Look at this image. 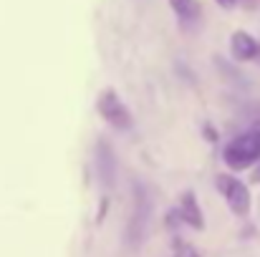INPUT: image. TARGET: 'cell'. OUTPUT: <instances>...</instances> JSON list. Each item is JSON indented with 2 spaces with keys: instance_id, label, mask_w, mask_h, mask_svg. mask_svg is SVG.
Returning <instances> with one entry per match:
<instances>
[{
  "instance_id": "cell-1",
  "label": "cell",
  "mask_w": 260,
  "mask_h": 257,
  "mask_svg": "<svg viewBox=\"0 0 260 257\" xmlns=\"http://www.w3.org/2000/svg\"><path fill=\"white\" fill-rule=\"evenodd\" d=\"M225 164L233 171H243L260 162V129H248L228 141L222 152Z\"/></svg>"
},
{
  "instance_id": "cell-2",
  "label": "cell",
  "mask_w": 260,
  "mask_h": 257,
  "mask_svg": "<svg viewBox=\"0 0 260 257\" xmlns=\"http://www.w3.org/2000/svg\"><path fill=\"white\" fill-rule=\"evenodd\" d=\"M96 111H99V116H101L106 124H111V126L119 129V131H126V129L132 126V111L126 108V103L119 98V93H116L114 88H104V91L99 93V98H96Z\"/></svg>"
},
{
  "instance_id": "cell-3",
  "label": "cell",
  "mask_w": 260,
  "mask_h": 257,
  "mask_svg": "<svg viewBox=\"0 0 260 257\" xmlns=\"http://www.w3.org/2000/svg\"><path fill=\"white\" fill-rule=\"evenodd\" d=\"M215 187L222 194V199L228 202V207L233 209V214L248 217V212H250V189L240 179H235L233 174H217Z\"/></svg>"
},
{
  "instance_id": "cell-4",
  "label": "cell",
  "mask_w": 260,
  "mask_h": 257,
  "mask_svg": "<svg viewBox=\"0 0 260 257\" xmlns=\"http://www.w3.org/2000/svg\"><path fill=\"white\" fill-rule=\"evenodd\" d=\"M147 222H149V197H147L144 187L137 184V204H134V214H132V222H129V230H126L132 247H139L144 230H147Z\"/></svg>"
},
{
  "instance_id": "cell-5",
  "label": "cell",
  "mask_w": 260,
  "mask_h": 257,
  "mask_svg": "<svg viewBox=\"0 0 260 257\" xmlns=\"http://www.w3.org/2000/svg\"><path fill=\"white\" fill-rule=\"evenodd\" d=\"M179 217H182V222L187 225V227H192V230H205V217H202V209H200V202H197V197H194V192L192 189H187V192H182V197H179Z\"/></svg>"
},
{
  "instance_id": "cell-6",
  "label": "cell",
  "mask_w": 260,
  "mask_h": 257,
  "mask_svg": "<svg viewBox=\"0 0 260 257\" xmlns=\"http://www.w3.org/2000/svg\"><path fill=\"white\" fill-rule=\"evenodd\" d=\"M230 51H233L235 61H253L258 56L260 46L248 30H235L233 38H230Z\"/></svg>"
},
{
  "instance_id": "cell-7",
  "label": "cell",
  "mask_w": 260,
  "mask_h": 257,
  "mask_svg": "<svg viewBox=\"0 0 260 257\" xmlns=\"http://www.w3.org/2000/svg\"><path fill=\"white\" fill-rule=\"evenodd\" d=\"M114 169H116L114 154H111V149L101 141V144H99V171H101V179H104L106 184H114Z\"/></svg>"
},
{
  "instance_id": "cell-8",
  "label": "cell",
  "mask_w": 260,
  "mask_h": 257,
  "mask_svg": "<svg viewBox=\"0 0 260 257\" xmlns=\"http://www.w3.org/2000/svg\"><path fill=\"white\" fill-rule=\"evenodd\" d=\"M170 5H172V10L179 15V18H184V20H192V18H197L200 15V3L197 0H170Z\"/></svg>"
},
{
  "instance_id": "cell-9",
  "label": "cell",
  "mask_w": 260,
  "mask_h": 257,
  "mask_svg": "<svg viewBox=\"0 0 260 257\" xmlns=\"http://www.w3.org/2000/svg\"><path fill=\"white\" fill-rule=\"evenodd\" d=\"M174 257H200V252L192 247V245H177V252Z\"/></svg>"
},
{
  "instance_id": "cell-10",
  "label": "cell",
  "mask_w": 260,
  "mask_h": 257,
  "mask_svg": "<svg viewBox=\"0 0 260 257\" xmlns=\"http://www.w3.org/2000/svg\"><path fill=\"white\" fill-rule=\"evenodd\" d=\"M220 8H225V10H233L235 5H238V0H215Z\"/></svg>"
},
{
  "instance_id": "cell-11",
  "label": "cell",
  "mask_w": 260,
  "mask_h": 257,
  "mask_svg": "<svg viewBox=\"0 0 260 257\" xmlns=\"http://www.w3.org/2000/svg\"><path fill=\"white\" fill-rule=\"evenodd\" d=\"M205 136H210V141H217V134H215L212 126H205Z\"/></svg>"
},
{
  "instance_id": "cell-12",
  "label": "cell",
  "mask_w": 260,
  "mask_h": 257,
  "mask_svg": "<svg viewBox=\"0 0 260 257\" xmlns=\"http://www.w3.org/2000/svg\"><path fill=\"white\" fill-rule=\"evenodd\" d=\"M253 181H255V184H260V162H258V167L253 169Z\"/></svg>"
}]
</instances>
